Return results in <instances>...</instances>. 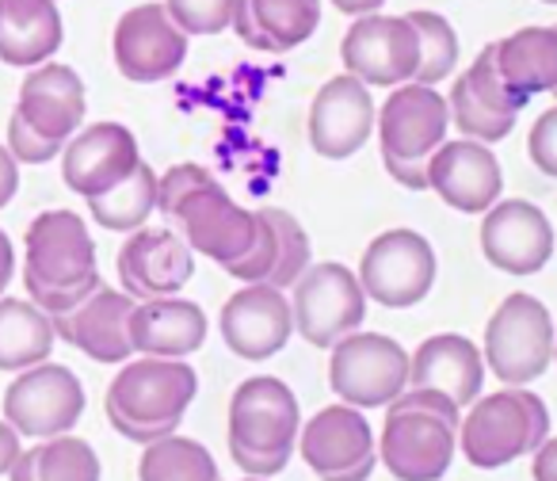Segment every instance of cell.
<instances>
[{
  "mask_svg": "<svg viewBox=\"0 0 557 481\" xmlns=\"http://www.w3.org/2000/svg\"><path fill=\"white\" fill-rule=\"evenodd\" d=\"M302 462L321 481H367L379 462V440L356 405H325L298 432Z\"/></svg>",
  "mask_w": 557,
  "mask_h": 481,
  "instance_id": "obj_9",
  "label": "cell"
},
{
  "mask_svg": "<svg viewBox=\"0 0 557 481\" xmlns=\"http://www.w3.org/2000/svg\"><path fill=\"white\" fill-rule=\"evenodd\" d=\"M386 172L409 192H428V161H401V157H382Z\"/></svg>",
  "mask_w": 557,
  "mask_h": 481,
  "instance_id": "obj_43",
  "label": "cell"
},
{
  "mask_svg": "<svg viewBox=\"0 0 557 481\" xmlns=\"http://www.w3.org/2000/svg\"><path fill=\"white\" fill-rule=\"evenodd\" d=\"M531 473L534 481H557V435H549L531 455Z\"/></svg>",
  "mask_w": 557,
  "mask_h": 481,
  "instance_id": "obj_45",
  "label": "cell"
},
{
  "mask_svg": "<svg viewBox=\"0 0 557 481\" xmlns=\"http://www.w3.org/2000/svg\"><path fill=\"white\" fill-rule=\"evenodd\" d=\"M199 394V374L187 359H126L108 386V420L123 440L149 443L180 432V420Z\"/></svg>",
  "mask_w": 557,
  "mask_h": 481,
  "instance_id": "obj_2",
  "label": "cell"
},
{
  "mask_svg": "<svg viewBox=\"0 0 557 481\" xmlns=\"http://www.w3.org/2000/svg\"><path fill=\"white\" fill-rule=\"evenodd\" d=\"M141 164V149L131 126L123 123H96L77 131L62 149V180L81 199L119 187Z\"/></svg>",
  "mask_w": 557,
  "mask_h": 481,
  "instance_id": "obj_20",
  "label": "cell"
},
{
  "mask_svg": "<svg viewBox=\"0 0 557 481\" xmlns=\"http://www.w3.org/2000/svg\"><path fill=\"white\" fill-rule=\"evenodd\" d=\"M527 157L542 176L557 180V103L534 119L531 134H527Z\"/></svg>",
  "mask_w": 557,
  "mask_h": 481,
  "instance_id": "obj_41",
  "label": "cell"
},
{
  "mask_svg": "<svg viewBox=\"0 0 557 481\" xmlns=\"http://www.w3.org/2000/svg\"><path fill=\"white\" fill-rule=\"evenodd\" d=\"M138 481H222V473L199 440L172 432L141 451Z\"/></svg>",
  "mask_w": 557,
  "mask_h": 481,
  "instance_id": "obj_31",
  "label": "cell"
},
{
  "mask_svg": "<svg viewBox=\"0 0 557 481\" xmlns=\"http://www.w3.org/2000/svg\"><path fill=\"white\" fill-rule=\"evenodd\" d=\"M435 272H440V260L424 233L397 225L367 245L356 275L367 298L379 303L382 310H409L432 295Z\"/></svg>",
  "mask_w": 557,
  "mask_h": 481,
  "instance_id": "obj_7",
  "label": "cell"
},
{
  "mask_svg": "<svg viewBox=\"0 0 557 481\" xmlns=\"http://www.w3.org/2000/svg\"><path fill=\"white\" fill-rule=\"evenodd\" d=\"M115 268L126 295L134 303H149V298L180 295L187 287V280L195 275V252L180 233L141 225L119 249Z\"/></svg>",
  "mask_w": 557,
  "mask_h": 481,
  "instance_id": "obj_21",
  "label": "cell"
},
{
  "mask_svg": "<svg viewBox=\"0 0 557 481\" xmlns=\"http://www.w3.org/2000/svg\"><path fill=\"white\" fill-rule=\"evenodd\" d=\"M554 225L534 202L500 199L481 218V252L504 275H534L554 257Z\"/></svg>",
  "mask_w": 557,
  "mask_h": 481,
  "instance_id": "obj_16",
  "label": "cell"
},
{
  "mask_svg": "<svg viewBox=\"0 0 557 481\" xmlns=\"http://www.w3.org/2000/svg\"><path fill=\"white\" fill-rule=\"evenodd\" d=\"M367 291L348 264H310L302 280L290 287V313L295 333L313 348H333L348 333H356L367 318Z\"/></svg>",
  "mask_w": 557,
  "mask_h": 481,
  "instance_id": "obj_5",
  "label": "cell"
},
{
  "mask_svg": "<svg viewBox=\"0 0 557 481\" xmlns=\"http://www.w3.org/2000/svg\"><path fill=\"white\" fill-rule=\"evenodd\" d=\"M466 81H470L473 96H478L485 108L500 111V115H519V111L531 103V100H523V96H519L516 88H511L508 81L500 77V70H496V62H493V47H485L478 58H473V65L466 70Z\"/></svg>",
  "mask_w": 557,
  "mask_h": 481,
  "instance_id": "obj_37",
  "label": "cell"
},
{
  "mask_svg": "<svg viewBox=\"0 0 557 481\" xmlns=\"http://www.w3.org/2000/svg\"><path fill=\"white\" fill-rule=\"evenodd\" d=\"M65 42L62 9L54 0H0V62L35 70L54 62Z\"/></svg>",
  "mask_w": 557,
  "mask_h": 481,
  "instance_id": "obj_27",
  "label": "cell"
},
{
  "mask_svg": "<svg viewBox=\"0 0 557 481\" xmlns=\"http://www.w3.org/2000/svg\"><path fill=\"white\" fill-rule=\"evenodd\" d=\"M9 481H39V451H24V455L12 462Z\"/></svg>",
  "mask_w": 557,
  "mask_h": 481,
  "instance_id": "obj_48",
  "label": "cell"
},
{
  "mask_svg": "<svg viewBox=\"0 0 557 481\" xmlns=\"http://www.w3.org/2000/svg\"><path fill=\"white\" fill-rule=\"evenodd\" d=\"M207 184H218V180H214V172L202 169V164H172L164 176H157V214L176 218L180 202Z\"/></svg>",
  "mask_w": 557,
  "mask_h": 481,
  "instance_id": "obj_38",
  "label": "cell"
},
{
  "mask_svg": "<svg viewBox=\"0 0 557 481\" xmlns=\"http://www.w3.org/2000/svg\"><path fill=\"white\" fill-rule=\"evenodd\" d=\"M54 321L32 298H0V371H27L54 351Z\"/></svg>",
  "mask_w": 557,
  "mask_h": 481,
  "instance_id": "obj_29",
  "label": "cell"
},
{
  "mask_svg": "<svg viewBox=\"0 0 557 481\" xmlns=\"http://www.w3.org/2000/svg\"><path fill=\"white\" fill-rule=\"evenodd\" d=\"M176 225L187 249L230 268L252 249L256 230H260V210H245L233 195H225V187L207 184L180 202Z\"/></svg>",
  "mask_w": 557,
  "mask_h": 481,
  "instance_id": "obj_14",
  "label": "cell"
},
{
  "mask_svg": "<svg viewBox=\"0 0 557 481\" xmlns=\"http://www.w3.org/2000/svg\"><path fill=\"white\" fill-rule=\"evenodd\" d=\"M542 4H557V0H542Z\"/></svg>",
  "mask_w": 557,
  "mask_h": 481,
  "instance_id": "obj_52",
  "label": "cell"
},
{
  "mask_svg": "<svg viewBox=\"0 0 557 481\" xmlns=\"http://www.w3.org/2000/svg\"><path fill=\"white\" fill-rule=\"evenodd\" d=\"M302 432V409L295 390L275 374L245 379L230 397V447L260 455H295Z\"/></svg>",
  "mask_w": 557,
  "mask_h": 481,
  "instance_id": "obj_10",
  "label": "cell"
},
{
  "mask_svg": "<svg viewBox=\"0 0 557 481\" xmlns=\"http://www.w3.org/2000/svg\"><path fill=\"white\" fill-rule=\"evenodd\" d=\"M458 451V428L432 412H389L379 435V458L397 481H440Z\"/></svg>",
  "mask_w": 557,
  "mask_h": 481,
  "instance_id": "obj_15",
  "label": "cell"
},
{
  "mask_svg": "<svg viewBox=\"0 0 557 481\" xmlns=\"http://www.w3.org/2000/svg\"><path fill=\"white\" fill-rule=\"evenodd\" d=\"M233 35L263 54H287L318 35L321 0H237Z\"/></svg>",
  "mask_w": 557,
  "mask_h": 481,
  "instance_id": "obj_26",
  "label": "cell"
},
{
  "mask_svg": "<svg viewBox=\"0 0 557 481\" xmlns=\"http://www.w3.org/2000/svg\"><path fill=\"white\" fill-rule=\"evenodd\" d=\"M554 96H557V88H554Z\"/></svg>",
  "mask_w": 557,
  "mask_h": 481,
  "instance_id": "obj_53",
  "label": "cell"
},
{
  "mask_svg": "<svg viewBox=\"0 0 557 481\" xmlns=\"http://www.w3.org/2000/svg\"><path fill=\"white\" fill-rule=\"evenodd\" d=\"M374 123H379V108H374L371 88L351 73H341V77H329L313 96L310 115H306V138L313 153L325 161H348L371 141Z\"/></svg>",
  "mask_w": 557,
  "mask_h": 481,
  "instance_id": "obj_13",
  "label": "cell"
},
{
  "mask_svg": "<svg viewBox=\"0 0 557 481\" xmlns=\"http://www.w3.org/2000/svg\"><path fill=\"white\" fill-rule=\"evenodd\" d=\"M20 192V161L9 153V146H0V210L9 207Z\"/></svg>",
  "mask_w": 557,
  "mask_h": 481,
  "instance_id": "obj_44",
  "label": "cell"
},
{
  "mask_svg": "<svg viewBox=\"0 0 557 481\" xmlns=\"http://www.w3.org/2000/svg\"><path fill=\"white\" fill-rule=\"evenodd\" d=\"M341 62L344 73L363 81L367 88L409 85L420 65L417 32L405 16H386V12L356 16V24L341 39Z\"/></svg>",
  "mask_w": 557,
  "mask_h": 481,
  "instance_id": "obj_11",
  "label": "cell"
},
{
  "mask_svg": "<svg viewBox=\"0 0 557 481\" xmlns=\"http://www.w3.org/2000/svg\"><path fill=\"white\" fill-rule=\"evenodd\" d=\"M549 440V409L527 386H504L496 394H481L458 420V451L478 470L527 458Z\"/></svg>",
  "mask_w": 557,
  "mask_h": 481,
  "instance_id": "obj_3",
  "label": "cell"
},
{
  "mask_svg": "<svg viewBox=\"0 0 557 481\" xmlns=\"http://www.w3.org/2000/svg\"><path fill=\"white\" fill-rule=\"evenodd\" d=\"M35 451H39V481H100V455L81 435H54Z\"/></svg>",
  "mask_w": 557,
  "mask_h": 481,
  "instance_id": "obj_35",
  "label": "cell"
},
{
  "mask_svg": "<svg viewBox=\"0 0 557 481\" xmlns=\"http://www.w3.org/2000/svg\"><path fill=\"white\" fill-rule=\"evenodd\" d=\"M329 4L344 16H371V12H382L386 0H329Z\"/></svg>",
  "mask_w": 557,
  "mask_h": 481,
  "instance_id": "obj_49",
  "label": "cell"
},
{
  "mask_svg": "<svg viewBox=\"0 0 557 481\" xmlns=\"http://www.w3.org/2000/svg\"><path fill=\"white\" fill-rule=\"evenodd\" d=\"M263 218H268L271 230H275V268H271L263 283H271V287H278V291H290L302 280L306 268L313 264L310 233H306L302 222L283 207H263Z\"/></svg>",
  "mask_w": 557,
  "mask_h": 481,
  "instance_id": "obj_33",
  "label": "cell"
},
{
  "mask_svg": "<svg viewBox=\"0 0 557 481\" xmlns=\"http://www.w3.org/2000/svg\"><path fill=\"white\" fill-rule=\"evenodd\" d=\"M271 268H275V230H271V222L263 218V210H260V230H256L252 249H248L237 264L225 268V272H230L233 280H240V283H263Z\"/></svg>",
  "mask_w": 557,
  "mask_h": 481,
  "instance_id": "obj_39",
  "label": "cell"
},
{
  "mask_svg": "<svg viewBox=\"0 0 557 481\" xmlns=\"http://www.w3.org/2000/svg\"><path fill=\"white\" fill-rule=\"evenodd\" d=\"M554 363H557V341H554Z\"/></svg>",
  "mask_w": 557,
  "mask_h": 481,
  "instance_id": "obj_51",
  "label": "cell"
},
{
  "mask_svg": "<svg viewBox=\"0 0 557 481\" xmlns=\"http://www.w3.org/2000/svg\"><path fill=\"white\" fill-rule=\"evenodd\" d=\"M554 341L557 329L546 306L527 291H516L485 325V371H493L504 386H531L554 363Z\"/></svg>",
  "mask_w": 557,
  "mask_h": 481,
  "instance_id": "obj_4",
  "label": "cell"
},
{
  "mask_svg": "<svg viewBox=\"0 0 557 481\" xmlns=\"http://www.w3.org/2000/svg\"><path fill=\"white\" fill-rule=\"evenodd\" d=\"M230 458L245 470V478H275V473L287 470L290 455H260V451H245V447H230Z\"/></svg>",
  "mask_w": 557,
  "mask_h": 481,
  "instance_id": "obj_42",
  "label": "cell"
},
{
  "mask_svg": "<svg viewBox=\"0 0 557 481\" xmlns=\"http://www.w3.org/2000/svg\"><path fill=\"white\" fill-rule=\"evenodd\" d=\"M447 108H450V126H458V131H462V138L485 141V146L508 138V134L516 131V119H519V115H500V111L485 108V103L473 96L466 73L455 81V88H450Z\"/></svg>",
  "mask_w": 557,
  "mask_h": 481,
  "instance_id": "obj_34",
  "label": "cell"
},
{
  "mask_svg": "<svg viewBox=\"0 0 557 481\" xmlns=\"http://www.w3.org/2000/svg\"><path fill=\"white\" fill-rule=\"evenodd\" d=\"M245 481H268V478H245Z\"/></svg>",
  "mask_w": 557,
  "mask_h": 481,
  "instance_id": "obj_50",
  "label": "cell"
},
{
  "mask_svg": "<svg viewBox=\"0 0 557 481\" xmlns=\"http://www.w3.org/2000/svg\"><path fill=\"white\" fill-rule=\"evenodd\" d=\"M428 192H435L458 214H485L504 192L500 157L485 141H443L428 157Z\"/></svg>",
  "mask_w": 557,
  "mask_h": 481,
  "instance_id": "obj_19",
  "label": "cell"
},
{
  "mask_svg": "<svg viewBox=\"0 0 557 481\" xmlns=\"http://www.w3.org/2000/svg\"><path fill=\"white\" fill-rule=\"evenodd\" d=\"M379 146L382 157L401 161H428L447 141L450 108L447 96L432 85H397L379 108Z\"/></svg>",
  "mask_w": 557,
  "mask_h": 481,
  "instance_id": "obj_17",
  "label": "cell"
},
{
  "mask_svg": "<svg viewBox=\"0 0 557 481\" xmlns=\"http://www.w3.org/2000/svg\"><path fill=\"white\" fill-rule=\"evenodd\" d=\"M85 417V386L62 363L27 367L4 390V420L20 432V440H54L77 428Z\"/></svg>",
  "mask_w": 557,
  "mask_h": 481,
  "instance_id": "obj_8",
  "label": "cell"
},
{
  "mask_svg": "<svg viewBox=\"0 0 557 481\" xmlns=\"http://www.w3.org/2000/svg\"><path fill=\"white\" fill-rule=\"evenodd\" d=\"M210 321L191 298H149L131 313V344L138 356L157 359H187L207 344Z\"/></svg>",
  "mask_w": 557,
  "mask_h": 481,
  "instance_id": "obj_25",
  "label": "cell"
},
{
  "mask_svg": "<svg viewBox=\"0 0 557 481\" xmlns=\"http://www.w3.org/2000/svg\"><path fill=\"white\" fill-rule=\"evenodd\" d=\"M111 54L126 81L157 85V81L180 73V65L187 62V35L172 24L164 4L146 0L119 16L115 35H111Z\"/></svg>",
  "mask_w": 557,
  "mask_h": 481,
  "instance_id": "obj_12",
  "label": "cell"
},
{
  "mask_svg": "<svg viewBox=\"0 0 557 481\" xmlns=\"http://www.w3.org/2000/svg\"><path fill=\"white\" fill-rule=\"evenodd\" d=\"M88 202V214H92L96 225L111 233H134L149 222V214L157 210V172L149 169L146 161L131 172L119 187L96 195Z\"/></svg>",
  "mask_w": 557,
  "mask_h": 481,
  "instance_id": "obj_30",
  "label": "cell"
},
{
  "mask_svg": "<svg viewBox=\"0 0 557 481\" xmlns=\"http://www.w3.org/2000/svg\"><path fill=\"white\" fill-rule=\"evenodd\" d=\"M218 329L233 356L252 359V363L271 359L275 351L287 348L290 333H295L287 291L271 287V283H245L237 295L225 298Z\"/></svg>",
  "mask_w": 557,
  "mask_h": 481,
  "instance_id": "obj_18",
  "label": "cell"
},
{
  "mask_svg": "<svg viewBox=\"0 0 557 481\" xmlns=\"http://www.w3.org/2000/svg\"><path fill=\"white\" fill-rule=\"evenodd\" d=\"M134 298L126 291L115 287H96L77 310L62 313L54 321L58 341L73 344L81 356H88L92 363H108V367H123L134 356L131 344V313H134Z\"/></svg>",
  "mask_w": 557,
  "mask_h": 481,
  "instance_id": "obj_22",
  "label": "cell"
},
{
  "mask_svg": "<svg viewBox=\"0 0 557 481\" xmlns=\"http://www.w3.org/2000/svg\"><path fill=\"white\" fill-rule=\"evenodd\" d=\"M88 111L85 81L73 65L47 62L27 70L24 85H20L16 115L24 119L32 131H39L50 141H70L81 131Z\"/></svg>",
  "mask_w": 557,
  "mask_h": 481,
  "instance_id": "obj_23",
  "label": "cell"
},
{
  "mask_svg": "<svg viewBox=\"0 0 557 481\" xmlns=\"http://www.w3.org/2000/svg\"><path fill=\"white\" fill-rule=\"evenodd\" d=\"M164 9L187 39H202V35H222L233 24L237 0H164Z\"/></svg>",
  "mask_w": 557,
  "mask_h": 481,
  "instance_id": "obj_36",
  "label": "cell"
},
{
  "mask_svg": "<svg viewBox=\"0 0 557 481\" xmlns=\"http://www.w3.org/2000/svg\"><path fill=\"white\" fill-rule=\"evenodd\" d=\"M62 141H50L42 138L39 131H32V126L24 123V119L12 111L9 119V153L16 157L20 164H47L54 161V157H62Z\"/></svg>",
  "mask_w": 557,
  "mask_h": 481,
  "instance_id": "obj_40",
  "label": "cell"
},
{
  "mask_svg": "<svg viewBox=\"0 0 557 481\" xmlns=\"http://www.w3.org/2000/svg\"><path fill=\"white\" fill-rule=\"evenodd\" d=\"M24 455V447H20V432L9 424V420H0V478L12 470V462Z\"/></svg>",
  "mask_w": 557,
  "mask_h": 481,
  "instance_id": "obj_46",
  "label": "cell"
},
{
  "mask_svg": "<svg viewBox=\"0 0 557 481\" xmlns=\"http://www.w3.org/2000/svg\"><path fill=\"white\" fill-rule=\"evenodd\" d=\"M12 275H16V249H12L9 233L0 230V298H4V291H9Z\"/></svg>",
  "mask_w": 557,
  "mask_h": 481,
  "instance_id": "obj_47",
  "label": "cell"
},
{
  "mask_svg": "<svg viewBox=\"0 0 557 481\" xmlns=\"http://www.w3.org/2000/svg\"><path fill=\"white\" fill-rule=\"evenodd\" d=\"M24 283L27 298L50 318L77 310L96 287H103L96 268V240L85 218L73 210H42L27 225Z\"/></svg>",
  "mask_w": 557,
  "mask_h": 481,
  "instance_id": "obj_1",
  "label": "cell"
},
{
  "mask_svg": "<svg viewBox=\"0 0 557 481\" xmlns=\"http://www.w3.org/2000/svg\"><path fill=\"white\" fill-rule=\"evenodd\" d=\"M329 386L344 405L386 409L409 386V351L386 333H348L333 344Z\"/></svg>",
  "mask_w": 557,
  "mask_h": 481,
  "instance_id": "obj_6",
  "label": "cell"
},
{
  "mask_svg": "<svg viewBox=\"0 0 557 481\" xmlns=\"http://www.w3.org/2000/svg\"><path fill=\"white\" fill-rule=\"evenodd\" d=\"M417 32V42H420V65H417V85H432L440 88V81H447L450 73L458 70V35L450 27L447 16L440 12H428V9H417L405 16Z\"/></svg>",
  "mask_w": 557,
  "mask_h": 481,
  "instance_id": "obj_32",
  "label": "cell"
},
{
  "mask_svg": "<svg viewBox=\"0 0 557 481\" xmlns=\"http://www.w3.org/2000/svg\"><path fill=\"white\" fill-rule=\"evenodd\" d=\"M409 386L440 390L458 409H470L485 386V356L462 333H435L409 356Z\"/></svg>",
  "mask_w": 557,
  "mask_h": 481,
  "instance_id": "obj_24",
  "label": "cell"
},
{
  "mask_svg": "<svg viewBox=\"0 0 557 481\" xmlns=\"http://www.w3.org/2000/svg\"><path fill=\"white\" fill-rule=\"evenodd\" d=\"M493 47V62L500 77L516 88L523 100H534L542 92L557 88V27H519L504 35Z\"/></svg>",
  "mask_w": 557,
  "mask_h": 481,
  "instance_id": "obj_28",
  "label": "cell"
}]
</instances>
